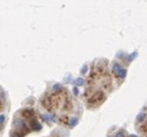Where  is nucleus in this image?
<instances>
[{"label": "nucleus", "mask_w": 147, "mask_h": 137, "mask_svg": "<svg viewBox=\"0 0 147 137\" xmlns=\"http://www.w3.org/2000/svg\"><path fill=\"white\" fill-rule=\"evenodd\" d=\"M104 95L103 92L101 91H97V92L93 93V96H90L89 99H88V104L89 105H96V104H100L102 100H104Z\"/></svg>", "instance_id": "1"}, {"label": "nucleus", "mask_w": 147, "mask_h": 137, "mask_svg": "<svg viewBox=\"0 0 147 137\" xmlns=\"http://www.w3.org/2000/svg\"><path fill=\"white\" fill-rule=\"evenodd\" d=\"M21 115L23 116V118H26V119H34L35 116H34V111L33 110H29V108H24V110L21 111Z\"/></svg>", "instance_id": "2"}, {"label": "nucleus", "mask_w": 147, "mask_h": 137, "mask_svg": "<svg viewBox=\"0 0 147 137\" xmlns=\"http://www.w3.org/2000/svg\"><path fill=\"white\" fill-rule=\"evenodd\" d=\"M30 126H31V128H33L34 130H36V131L41 130V128H42V127H41V125L38 123V121H37L35 118L30 120Z\"/></svg>", "instance_id": "3"}, {"label": "nucleus", "mask_w": 147, "mask_h": 137, "mask_svg": "<svg viewBox=\"0 0 147 137\" xmlns=\"http://www.w3.org/2000/svg\"><path fill=\"white\" fill-rule=\"evenodd\" d=\"M122 69H123V68H122V67L119 66V63H117V62L114 63V66H112V73H114L115 75H117V76L119 75V73H120V70H122Z\"/></svg>", "instance_id": "4"}, {"label": "nucleus", "mask_w": 147, "mask_h": 137, "mask_svg": "<svg viewBox=\"0 0 147 137\" xmlns=\"http://www.w3.org/2000/svg\"><path fill=\"white\" fill-rule=\"evenodd\" d=\"M77 123H78V119H77V118H72L71 121H69V126H71V127H74Z\"/></svg>", "instance_id": "5"}, {"label": "nucleus", "mask_w": 147, "mask_h": 137, "mask_svg": "<svg viewBox=\"0 0 147 137\" xmlns=\"http://www.w3.org/2000/svg\"><path fill=\"white\" fill-rule=\"evenodd\" d=\"M139 130H140L141 133H147V122L141 126L140 128H139Z\"/></svg>", "instance_id": "6"}, {"label": "nucleus", "mask_w": 147, "mask_h": 137, "mask_svg": "<svg viewBox=\"0 0 147 137\" xmlns=\"http://www.w3.org/2000/svg\"><path fill=\"white\" fill-rule=\"evenodd\" d=\"M126 76V69H122L120 70V73H119V75H118V77H120V78H124Z\"/></svg>", "instance_id": "7"}, {"label": "nucleus", "mask_w": 147, "mask_h": 137, "mask_svg": "<svg viewBox=\"0 0 147 137\" xmlns=\"http://www.w3.org/2000/svg\"><path fill=\"white\" fill-rule=\"evenodd\" d=\"M145 116H146V114L145 113H141L138 115V118H137V122H139V121H142V120L145 119Z\"/></svg>", "instance_id": "8"}, {"label": "nucleus", "mask_w": 147, "mask_h": 137, "mask_svg": "<svg viewBox=\"0 0 147 137\" xmlns=\"http://www.w3.org/2000/svg\"><path fill=\"white\" fill-rule=\"evenodd\" d=\"M61 89H63V88H61V85H60V84H56V85L53 87V90L56 91V92H59Z\"/></svg>", "instance_id": "9"}, {"label": "nucleus", "mask_w": 147, "mask_h": 137, "mask_svg": "<svg viewBox=\"0 0 147 137\" xmlns=\"http://www.w3.org/2000/svg\"><path fill=\"white\" fill-rule=\"evenodd\" d=\"M137 55H138V53H137V52H134L132 55H130V57H129V61H132L133 59H135V58H137Z\"/></svg>", "instance_id": "10"}, {"label": "nucleus", "mask_w": 147, "mask_h": 137, "mask_svg": "<svg viewBox=\"0 0 147 137\" xmlns=\"http://www.w3.org/2000/svg\"><path fill=\"white\" fill-rule=\"evenodd\" d=\"M60 121H61L63 123H67V122H68V119H67V116H61Z\"/></svg>", "instance_id": "11"}, {"label": "nucleus", "mask_w": 147, "mask_h": 137, "mask_svg": "<svg viewBox=\"0 0 147 137\" xmlns=\"http://www.w3.org/2000/svg\"><path fill=\"white\" fill-rule=\"evenodd\" d=\"M75 83H77V85H82V84H84V80H82V78H78Z\"/></svg>", "instance_id": "12"}, {"label": "nucleus", "mask_w": 147, "mask_h": 137, "mask_svg": "<svg viewBox=\"0 0 147 137\" xmlns=\"http://www.w3.org/2000/svg\"><path fill=\"white\" fill-rule=\"evenodd\" d=\"M116 137H124V133L123 131H119V133L116 135Z\"/></svg>", "instance_id": "13"}, {"label": "nucleus", "mask_w": 147, "mask_h": 137, "mask_svg": "<svg viewBox=\"0 0 147 137\" xmlns=\"http://www.w3.org/2000/svg\"><path fill=\"white\" fill-rule=\"evenodd\" d=\"M4 120H5V116L0 115V123H3V122H4Z\"/></svg>", "instance_id": "14"}, {"label": "nucleus", "mask_w": 147, "mask_h": 137, "mask_svg": "<svg viewBox=\"0 0 147 137\" xmlns=\"http://www.w3.org/2000/svg\"><path fill=\"white\" fill-rule=\"evenodd\" d=\"M86 70H87V67H86V66H85L84 68H82V73H86Z\"/></svg>", "instance_id": "15"}, {"label": "nucleus", "mask_w": 147, "mask_h": 137, "mask_svg": "<svg viewBox=\"0 0 147 137\" xmlns=\"http://www.w3.org/2000/svg\"><path fill=\"white\" fill-rule=\"evenodd\" d=\"M74 95H78V89L77 88H74Z\"/></svg>", "instance_id": "16"}, {"label": "nucleus", "mask_w": 147, "mask_h": 137, "mask_svg": "<svg viewBox=\"0 0 147 137\" xmlns=\"http://www.w3.org/2000/svg\"><path fill=\"white\" fill-rule=\"evenodd\" d=\"M3 106H4V105H3V103L0 101V110H3Z\"/></svg>", "instance_id": "17"}, {"label": "nucleus", "mask_w": 147, "mask_h": 137, "mask_svg": "<svg viewBox=\"0 0 147 137\" xmlns=\"http://www.w3.org/2000/svg\"><path fill=\"white\" fill-rule=\"evenodd\" d=\"M132 137H134V136H132Z\"/></svg>", "instance_id": "18"}]
</instances>
